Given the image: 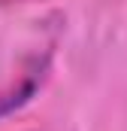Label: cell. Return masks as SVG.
<instances>
[{
    "label": "cell",
    "mask_w": 127,
    "mask_h": 131,
    "mask_svg": "<svg viewBox=\"0 0 127 131\" xmlns=\"http://www.w3.org/2000/svg\"><path fill=\"white\" fill-rule=\"evenodd\" d=\"M3 3H12V0H0V6H3Z\"/></svg>",
    "instance_id": "obj_2"
},
{
    "label": "cell",
    "mask_w": 127,
    "mask_h": 131,
    "mask_svg": "<svg viewBox=\"0 0 127 131\" xmlns=\"http://www.w3.org/2000/svg\"><path fill=\"white\" fill-rule=\"evenodd\" d=\"M45 70H49V55L39 61H33L27 70H24V76H21V82L18 85H12V89H6V92H0V116H6V113H12V110H18L21 104H27L33 98V92L42 85V79H45Z\"/></svg>",
    "instance_id": "obj_1"
}]
</instances>
